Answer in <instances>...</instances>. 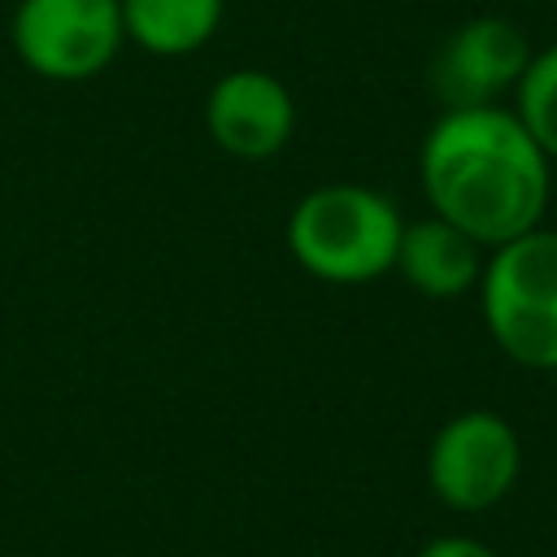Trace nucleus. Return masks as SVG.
<instances>
[{
  "label": "nucleus",
  "instance_id": "obj_1",
  "mask_svg": "<svg viewBox=\"0 0 557 557\" xmlns=\"http://www.w3.org/2000/svg\"><path fill=\"white\" fill-rule=\"evenodd\" d=\"M418 183L435 218L466 231L479 248H496L544 226L553 161L509 104L440 109L418 144Z\"/></svg>",
  "mask_w": 557,
  "mask_h": 557
},
{
  "label": "nucleus",
  "instance_id": "obj_2",
  "mask_svg": "<svg viewBox=\"0 0 557 557\" xmlns=\"http://www.w3.org/2000/svg\"><path fill=\"white\" fill-rule=\"evenodd\" d=\"M400 231L405 218L379 187L322 183L292 205L283 239L305 274L331 287H361L392 274Z\"/></svg>",
  "mask_w": 557,
  "mask_h": 557
},
{
  "label": "nucleus",
  "instance_id": "obj_3",
  "mask_svg": "<svg viewBox=\"0 0 557 557\" xmlns=\"http://www.w3.org/2000/svg\"><path fill=\"white\" fill-rule=\"evenodd\" d=\"M479 309L492 344L527 370H557V226L487 248Z\"/></svg>",
  "mask_w": 557,
  "mask_h": 557
},
{
  "label": "nucleus",
  "instance_id": "obj_4",
  "mask_svg": "<svg viewBox=\"0 0 557 557\" xmlns=\"http://www.w3.org/2000/svg\"><path fill=\"white\" fill-rule=\"evenodd\" d=\"M9 44L35 78H48V83L100 78L126 44L122 4L117 0H17L9 22Z\"/></svg>",
  "mask_w": 557,
  "mask_h": 557
},
{
  "label": "nucleus",
  "instance_id": "obj_5",
  "mask_svg": "<svg viewBox=\"0 0 557 557\" xmlns=\"http://www.w3.org/2000/svg\"><path fill=\"white\" fill-rule=\"evenodd\" d=\"M522 474V440L496 409L453 413L426 448V483L453 513H487Z\"/></svg>",
  "mask_w": 557,
  "mask_h": 557
},
{
  "label": "nucleus",
  "instance_id": "obj_6",
  "mask_svg": "<svg viewBox=\"0 0 557 557\" xmlns=\"http://www.w3.org/2000/svg\"><path fill=\"white\" fill-rule=\"evenodd\" d=\"M531 52L535 48L527 44L518 22L500 13H479L457 30H448V39L431 57L426 83L444 109L500 104L518 87Z\"/></svg>",
  "mask_w": 557,
  "mask_h": 557
},
{
  "label": "nucleus",
  "instance_id": "obj_7",
  "mask_svg": "<svg viewBox=\"0 0 557 557\" xmlns=\"http://www.w3.org/2000/svg\"><path fill=\"white\" fill-rule=\"evenodd\" d=\"M205 131L235 161H270L296 135V96L278 74L235 65L205 96Z\"/></svg>",
  "mask_w": 557,
  "mask_h": 557
},
{
  "label": "nucleus",
  "instance_id": "obj_8",
  "mask_svg": "<svg viewBox=\"0 0 557 557\" xmlns=\"http://www.w3.org/2000/svg\"><path fill=\"white\" fill-rule=\"evenodd\" d=\"M483 257H487V248H479L466 231H457L453 222L426 213L418 222H405L392 270H400V278L418 296L457 300V296H466V292L479 287Z\"/></svg>",
  "mask_w": 557,
  "mask_h": 557
},
{
  "label": "nucleus",
  "instance_id": "obj_9",
  "mask_svg": "<svg viewBox=\"0 0 557 557\" xmlns=\"http://www.w3.org/2000/svg\"><path fill=\"white\" fill-rule=\"evenodd\" d=\"M126 44L148 57H191L200 52L222 17L226 0H117Z\"/></svg>",
  "mask_w": 557,
  "mask_h": 557
},
{
  "label": "nucleus",
  "instance_id": "obj_10",
  "mask_svg": "<svg viewBox=\"0 0 557 557\" xmlns=\"http://www.w3.org/2000/svg\"><path fill=\"white\" fill-rule=\"evenodd\" d=\"M513 96V117L522 122V131L535 139V148L557 165V44L531 52Z\"/></svg>",
  "mask_w": 557,
  "mask_h": 557
},
{
  "label": "nucleus",
  "instance_id": "obj_11",
  "mask_svg": "<svg viewBox=\"0 0 557 557\" xmlns=\"http://www.w3.org/2000/svg\"><path fill=\"white\" fill-rule=\"evenodd\" d=\"M413 557H496V548H487L483 540H470V535H435Z\"/></svg>",
  "mask_w": 557,
  "mask_h": 557
},
{
  "label": "nucleus",
  "instance_id": "obj_12",
  "mask_svg": "<svg viewBox=\"0 0 557 557\" xmlns=\"http://www.w3.org/2000/svg\"><path fill=\"white\" fill-rule=\"evenodd\" d=\"M553 496H557V479H553Z\"/></svg>",
  "mask_w": 557,
  "mask_h": 557
},
{
  "label": "nucleus",
  "instance_id": "obj_13",
  "mask_svg": "<svg viewBox=\"0 0 557 557\" xmlns=\"http://www.w3.org/2000/svg\"><path fill=\"white\" fill-rule=\"evenodd\" d=\"M548 4H553V0H548Z\"/></svg>",
  "mask_w": 557,
  "mask_h": 557
}]
</instances>
